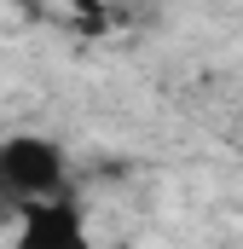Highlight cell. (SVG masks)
Instances as JSON below:
<instances>
[{
	"label": "cell",
	"mask_w": 243,
	"mask_h": 249,
	"mask_svg": "<svg viewBox=\"0 0 243 249\" xmlns=\"http://www.w3.org/2000/svg\"><path fill=\"white\" fill-rule=\"evenodd\" d=\"M41 197H64V151L41 133L0 139V203L29 209Z\"/></svg>",
	"instance_id": "obj_1"
},
{
	"label": "cell",
	"mask_w": 243,
	"mask_h": 249,
	"mask_svg": "<svg viewBox=\"0 0 243 249\" xmlns=\"http://www.w3.org/2000/svg\"><path fill=\"white\" fill-rule=\"evenodd\" d=\"M17 249H93V238L69 197H41L17 209Z\"/></svg>",
	"instance_id": "obj_2"
}]
</instances>
